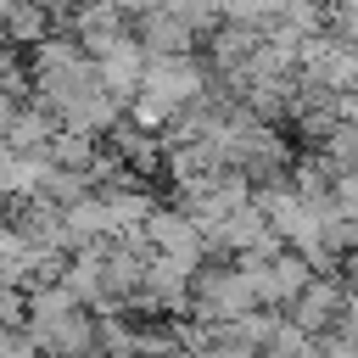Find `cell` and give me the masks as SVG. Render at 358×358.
Masks as SVG:
<instances>
[{"label": "cell", "mask_w": 358, "mask_h": 358, "mask_svg": "<svg viewBox=\"0 0 358 358\" xmlns=\"http://www.w3.org/2000/svg\"><path fill=\"white\" fill-rule=\"evenodd\" d=\"M213 90V73L201 56H168V62H145L140 73V95L168 106V112H185L190 101H201Z\"/></svg>", "instance_id": "1"}, {"label": "cell", "mask_w": 358, "mask_h": 358, "mask_svg": "<svg viewBox=\"0 0 358 358\" xmlns=\"http://www.w3.org/2000/svg\"><path fill=\"white\" fill-rule=\"evenodd\" d=\"M341 308H352V296H347V280L341 274H313L308 285H302V296L285 308V319L308 336V341H319L330 324H336V313Z\"/></svg>", "instance_id": "2"}, {"label": "cell", "mask_w": 358, "mask_h": 358, "mask_svg": "<svg viewBox=\"0 0 358 358\" xmlns=\"http://www.w3.org/2000/svg\"><path fill=\"white\" fill-rule=\"evenodd\" d=\"M50 134H56V123H50L39 106H17V117L0 129V145H6L11 157H45Z\"/></svg>", "instance_id": "3"}, {"label": "cell", "mask_w": 358, "mask_h": 358, "mask_svg": "<svg viewBox=\"0 0 358 358\" xmlns=\"http://www.w3.org/2000/svg\"><path fill=\"white\" fill-rule=\"evenodd\" d=\"M50 34V11L45 6H6V45H39Z\"/></svg>", "instance_id": "4"}, {"label": "cell", "mask_w": 358, "mask_h": 358, "mask_svg": "<svg viewBox=\"0 0 358 358\" xmlns=\"http://www.w3.org/2000/svg\"><path fill=\"white\" fill-rule=\"evenodd\" d=\"M207 358H257V352H241V347H229V341H218Z\"/></svg>", "instance_id": "5"}, {"label": "cell", "mask_w": 358, "mask_h": 358, "mask_svg": "<svg viewBox=\"0 0 358 358\" xmlns=\"http://www.w3.org/2000/svg\"><path fill=\"white\" fill-rule=\"evenodd\" d=\"M162 358H190V352H179V347H168V352H162Z\"/></svg>", "instance_id": "6"}]
</instances>
